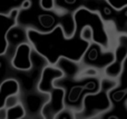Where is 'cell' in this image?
I'll use <instances>...</instances> for the list:
<instances>
[{
	"label": "cell",
	"instance_id": "9c48e42d",
	"mask_svg": "<svg viewBox=\"0 0 127 119\" xmlns=\"http://www.w3.org/2000/svg\"><path fill=\"white\" fill-rule=\"evenodd\" d=\"M32 47L28 41L20 42L11 59V66L19 71H30L32 69Z\"/></svg>",
	"mask_w": 127,
	"mask_h": 119
},
{
	"label": "cell",
	"instance_id": "3957f363",
	"mask_svg": "<svg viewBox=\"0 0 127 119\" xmlns=\"http://www.w3.org/2000/svg\"><path fill=\"white\" fill-rule=\"evenodd\" d=\"M118 81L116 79L104 77L100 79V86L96 93L87 94L83 99V109L76 114L83 118H89L105 113L112 108L113 102L109 98V91L117 86Z\"/></svg>",
	"mask_w": 127,
	"mask_h": 119
},
{
	"label": "cell",
	"instance_id": "277c9868",
	"mask_svg": "<svg viewBox=\"0 0 127 119\" xmlns=\"http://www.w3.org/2000/svg\"><path fill=\"white\" fill-rule=\"evenodd\" d=\"M74 84L69 85L68 88H63L65 90V97H64V102L65 107L71 109L76 114L83 109V99L84 96L87 94L96 93L100 86V78L97 76H92V77H86V76H80V78L76 79L72 78Z\"/></svg>",
	"mask_w": 127,
	"mask_h": 119
},
{
	"label": "cell",
	"instance_id": "4fadbf2b",
	"mask_svg": "<svg viewBox=\"0 0 127 119\" xmlns=\"http://www.w3.org/2000/svg\"><path fill=\"white\" fill-rule=\"evenodd\" d=\"M78 35H79V37H80V39H83L84 41L88 42V44L93 42V30L89 26H84L83 28L79 30Z\"/></svg>",
	"mask_w": 127,
	"mask_h": 119
},
{
	"label": "cell",
	"instance_id": "7c38bea8",
	"mask_svg": "<svg viewBox=\"0 0 127 119\" xmlns=\"http://www.w3.org/2000/svg\"><path fill=\"white\" fill-rule=\"evenodd\" d=\"M25 115H26V110L20 102L16 106L7 109V119H21L25 117Z\"/></svg>",
	"mask_w": 127,
	"mask_h": 119
},
{
	"label": "cell",
	"instance_id": "ac0fdd59",
	"mask_svg": "<svg viewBox=\"0 0 127 119\" xmlns=\"http://www.w3.org/2000/svg\"><path fill=\"white\" fill-rule=\"evenodd\" d=\"M0 119H7V108L6 107H0Z\"/></svg>",
	"mask_w": 127,
	"mask_h": 119
},
{
	"label": "cell",
	"instance_id": "30bf717a",
	"mask_svg": "<svg viewBox=\"0 0 127 119\" xmlns=\"http://www.w3.org/2000/svg\"><path fill=\"white\" fill-rule=\"evenodd\" d=\"M64 77V72L55 65H46L41 69L40 78L37 85V89L39 93L49 95L54 89V81L56 79H60Z\"/></svg>",
	"mask_w": 127,
	"mask_h": 119
},
{
	"label": "cell",
	"instance_id": "e0dca14e",
	"mask_svg": "<svg viewBox=\"0 0 127 119\" xmlns=\"http://www.w3.org/2000/svg\"><path fill=\"white\" fill-rule=\"evenodd\" d=\"M32 6V0H22L20 4V10H29Z\"/></svg>",
	"mask_w": 127,
	"mask_h": 119
},
{
	"label": "cell",
	"instance_id": "5b68a950",
	"mask_svg": "<svg viewBox=\"0 0 127 119\" xmlns=\"http://www.w3.org/2000/svg\"><path fill=\"white\" fill-rule=\"evenodd\" d=\"M114 52L113 49H104L97 42H90L86 48L83 57L80 59V64L84 68H94L98 72H103V70L113 61Z\"/></svg>",
	"mask_w": 127,
	"mask_h": 119
},
{
	"label": "cell",
	"instance_id": "ba28073f",
	"mask_svg": "<svg viewBox=\"0 0 127 119\" xmlns=\"http://www.w3.org/2000/svg\"><path fill=\"white\" fill-rule=\"evenodd\" d=\"M20 9L13 8L8 13H0V56L8 50V32L18 24V16Z\"/></svg>",
	"mask_w": 127,
	"mask_h": 119
},
{
	"label": "cell",
	"instance_id": "7a4b0ae2",
	"mask_svg": "<svg viewBox=\"0 0 127 119\" xmlns=\"http://www.w3.org/2000/svg\"><path fill=\"white\" fill-rule=\"evenodd\" d=\"M72 18L75 22V33H78L84 26H89L93 30V41L100 45L106 50L113 49L115 41L110 39V31H108V27L97 12L81 7L72 13Z\"/></svg>",
	"mask_w": 127,
	"mask_h": 119
},
{
	"label": "cell",
	"instance_id": "8992f818",
	"mask_svg": "<svg viewBox=\"0 0 127 119\" xmlns=\"http://www.w3.org/2000/svg\"><path fill=\"white\" fill-rule=\"evenodd\" d=\"M113 48L114 59L103 70V76L117 80L123 72V65L127 58V35L117 36Z\"/></svg>",
	"mask_w": 127,
	"mask_h": 119
},
{
	"label": "cell",
	"instance_id": "8fae6325",
	"mask_svg": "<svg viewBox=\"0 0 127 119\" xmlns=\"http://www.w3.org/2000/svg\"><path fill=\"white\" fill-rule=\"evenodd\" d=\"M19 84L16 79H6L0 85V107L3 106V101L9 95L19 94Z\"/></svg>",
	"mask_w": 127,
	"mask_h": 119
},
{
	"label": "cell",
	"instance_id": "5bb4252c",
	"mask_svg": "<svg viewBox=\"0 0 127 119\" xmlns=\"http://www.w3.org/2000/svg\"><path fill=\"white\" fill-rule=\"evenodd\" d=\"M20 102V99H19V96L18 94H12V95H9L8 97L4 99L3 101V107H6L7 109L8 108H11V107L16 106Z\"/></svg>",
	"mask_w": 127,
	"mask_h": 119
},
{
	"label": "cell",
	"instance_id": "2e32d148",
	"mask_svg": "<svg viewBox=\"0 0 127 119\" xmlns=\"http://www.w3.org/2000/svg\"><path fill=\"white\" fill-rule=\"evenodd\" d=\"M39 6L41 10H54L55 9V1L54 0H39Z\"/></svg>",
	"mask_w": 127,
	"mask_h": 119
},
{
	"label": "cell",
	"instance_id": "52a82bcc",
	"mask_svg": "<svg viewBox=\"0 0 127 119\" xmlns=\"http://www.w3.org/2000/svg\"><path fill=\"white\" fill-rule=\"evenodd\" d=\"M48 96L49 98L40 108V116L46 119L55 118L56 115L65 108V90L62 87H54Z\"/></svg>",
	"mask_w": 127,
	"mask_h": 119
},
{
	"label": "cell",
	"instance_id": "d6986e66",
	"mask_svg": "<svg viewBox=\"0 0 127 119\" xmlns=\"http://www.w3.org/2000/svg\"><path fill=\"white\" fill-rule=\"evenodd\" d=\"M126 107H127V100H126Z\"/></svg>",
	"mask_w": 127,
	"mask_h": 119
},
{
	"label": "cell",
	"instance_id": "9a60e30c",
	"mask_svg": "<svg viewBox=\"0 0 127 119\" xmlns=\"http://www.w3.org/2000/svg\"><path fill=\"white\" fill-rule=\"evenodd\" d=\"M106 1L115 10H121L122 8L127 6V0H106Z\"/></svg>",
	"mask_w": 127,
	"mask_h": 119
},
{
	"label": "cell",
	"instance_id": "6da1fadb",
	"mask_svg": "<svg viewBox=\"0 0 127 119\" xmlns=\"http://www.w3.org/2000/svg\"><path fill=\"white\" fill-rule=\"evenodd\" d=\"M26 35L32 50L41 56L48 65H55L62 57L79 62L88 47V42L80 39L78 33L66 37L59 24L48 32H40L36 29L27 28Z\"/></svg>",
	"mask_w": 127,
	"mask_h": 119
}]
</instances>
